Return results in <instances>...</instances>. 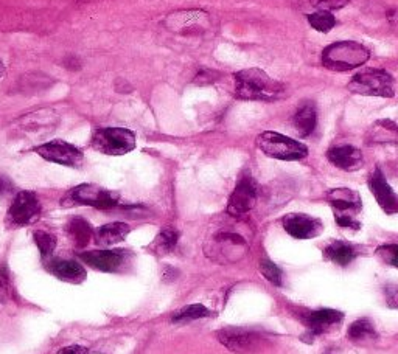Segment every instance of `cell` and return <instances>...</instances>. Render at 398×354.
I'll list each match as a JSON object with an SVG mask.
<instances>
[{"mask_svg": "<svg viewBox=\"0 0 398 354\" xmlns=\"http://www.w3.org/2000/svg\"><path fill=\"white\" fill-rule=\"evenodd\" d=\"M8 284V277H6L4 268H0V287H5Z\"/></svg>", "mask_w": 398, "mask_h": 354, "instance_id": "8d00e7d4", "label": "cell"}, {"mask_svg": "<svg viewBox=\"0 0 398 354\" xmlns=\"http://www.w3.org/2000/svg\"><path fill=\"white\" fill-rule=\"evenodd\" d=\"M368 190L377 199L381 210L387 215H398V196L392 187L389 185L386 176L380 168H375L373 173L368 176Z\"/></svg>", "mask_w": 398, "mask_h": 354, "instance_id": "7c38bea8", "label": "cell"}, {"mask_svg": "<svg viewBox=\"0 0 398 354\" xmlns=\"http://www.w3.org/2000/svg\"><path fill=\"white\" fill-rule=\"evenodd\" d=\"M235 95L245 101H277L285 95V86L262 69H245L235 73Z\"/></svg>", "mask_w": 398, "mask_h": 354, "instance_id": "6da1fadb", "label": "cell"}, {"mask_svg": "<svg viewBox=\"0 0 398 354\" xmlns=\"http://www.w3.org/2000/svg\"><path fill=\"white\" fill-rule=\"evenodd\" d=\"M377 255L389 266L398 269V244H386L377 250Z\"/></svg>", "mask_w": 398, "mask_h": 354, "instance_id": "4dcf8cb0", "label": "cell"}, {"mask_svg": "<svg viewBox=\"0 0 398 354\" xmlns=\"http://www.w3.org/2000/svg\"><path fill=\"white\" fill-rule=\"evenodd\" d=\"M119 195L113 193L106 188L94 183H83L72 188L63 199V205L73 206V205H87L95 206L98 210H110L119 205Z\"/></svg>", "mask_w": 398, "mask_h": 354, "instance_id": "52a82bcc", "label": "cell"}, {"mask_svg": "<svg viewBox=\"0 0 398 354\" xmlns=\"http://www.w3.org/2000/svg\"><path fill=\"white\" fill-rule=\"evenodd\" d=\"M49 270L63 282L68 283H83L86 278V270L83 266L73 260H53L49 263Z\"/></svg>", "mask_w": 398, "mask_h": 354, "instance_id": "d6986e66", "label": "cell"}, {"mask_svg": "<svg viewBox=\"0 0 398 354\" xmlns=\"http://www.w3.org/2000/svg\"><path fill=\"white\" fill-rule=\"evenodd\" d=\"M260 272L269 283H272L274 286H282L283 272L277 264H274L269 260H262L260 261Z\"/></svg>", "mask_w": 398, "mask_h": 354, "instance_id": "f1b7e54d", "label": "cell"}, {"mask_svg": "<svg viewBox=\"0 0 398 354\" xmlns=\"http://www.w3.org/2000/svg\"><path fill=\"white\" fill-rule=\"evenodd\" d=\"M257 146L268 157L283 162H296L308 156V148L304 143L274 131L262 132L257 137Z\"/></svg>", "mask_w": 398, "mask_h": 354, "instance_id": "5b68a950", "label": "cell"}, {"mask_svg": "<svg viewBox=\"0 0 398 354\" xmlns=\"http://www.w3.org/2000/svg\"><path fill=\"white\" fill-rule=\"evenodd\" d=\"M41 215L39 199L33 191H19L8 210V221L14 225H28Z\"/></svg>", "mask_w": 398, "mask_h": 354, "instance_id": "30bf717a", "label": "cell"}, {"mask_svg": "<svg viewBox=\"0 0 398 354\" xmlns=\"http://www.w3.org/2000/svg\"><path fill=\"white\" fill-rule=\"evenodd\" d=\"M257 195H259V190H257V183L252 179V176H241L237 187H235L233 193L229 197V202H227V213L233 218L246 215L254 209Z\"/></svg>", "mask_w": 398, "mask_h": 354, "instance_id": "9c48e42d", "label": "cell"}, {"mask_svg": "<svg viewBox=\"0 0 398 354\" xmlns=\"http://www.w3.org/2000/svg\"><path fill=\"white\" fill-rule=\"evenodd\" d=\"M64 65H65V69L73 70V72H77V70H79V69H81V63H79V59L73 58V56L65 58V59H64Z\"/></svg>", "mask_w": 398, "mask_h": 354, "instance_id": "e575fe53", "label": "cell"}, {"mask_svg": "<svg viewBox=\"0 0 398 354\" xmlns=\"http://www.w3.org/2000/svg\"><path fill=\"white\" fill-rule=\"evenodd\" d=\"M68 233L70 235V238L75 242L77 247H86L89 244L92 236H94V230L91 224L87 223L86 219L83 218H72L68 224Z\"/></svg>", "mask_w": 398, "mask_h": 354, "instance_id": "7402d4cb", "label": "cell"}, {"mask_svg": "<svg viewBox=\"0 0 398 354\" xmlns=\"http://www.w3.org/2000/svg\"><path fill=\"white\" fill-rule=\"evenodd\" d=\"M92 148L106 156H124L136 148L134 132L124 128H103L92 136Z\"/></svg>", "mask_w": 398, "mask_h": 354, "instance_id": "8992f818", "label": "cell"}, {"mask_svg": "<svg viewBox=\"0 0 398 354\" xmlns=\"http://www.w3.org/2000/svg\"><path fill=\"white\" fill-rule=\"evenodd\" d=\"M123 250H94V252L79 254L81 261L92 266L101 272L119 270L124 260Z\"/></svg>", "mask_w": 398, "mask_h": 354, "instance_id": "2e32d148", "label": "cell"}, {"mask_svg": "<svg viewBox=\"0 0 398 354\" xmlns=\"http://www.w3.org/2000/svg\"><path fill=\"white\" fill-rule=\"evenodd\" d=\"M342 319V313L336 311V309H318V311L308 313L304 319H302V322H304L307 327V334L304 337L307 343H312L316 336L326 333L331 327L341 323Z\"/></svg>", "mask_w": 398, "mask_h": 354, "instance_id": "5bb4252c", "label": "cell"}, {"mask_svg": "<svg viewBox=\"0 0 398 354\" xmlns=\"http://www.w3.org/2000/svg\"><path fill=\"white\" fill-rule=\"evenodd\" d=\"M46 79H51L47 75H42V73H28L27 77L20 79V91L24 92H36L42 91L44 87L50 86L51 83H46Z\"/></svg>", "mask_w": 398, "mask_h": 354, "instance_id": "83f0119b", "label": "cell"}, {"mask_svg": "<svg viewBox=\"0 0 398 354\" xmlns=\"http://www.w3.org/2000/svg\"><path fill=\"white\" fill-rule=\"evenodd\" d=\"M129 233V225L124 223H110L98 227L94 236L100 246H114L122 242Z\"/></svg>", "mask_w": 398, "mask_h": 354, "instance_id": "ffe728a7", "label": "cell"}, {"mask_svg": "<svg viewBox=\"0 0 398 354\" xmlns=\"http://www.w3.org/2000/svg\"><path fill=\"white\" fill-rule=\"evenodd\" d=\"M33 240L36 242V246H38L42 258H50L51 255H53L55 249H56V236L55 235H51L49 232H44V230H38V232L33 233Z\"/></svg>", "mask_w": 398, "mask_h": 354, "instance_id": "4316f807", "label": "cell"}, {"mask_svg": "<svg viewBox=\"0 0 398 354\" xmlns=\"http://www.w3.org/2000/svg\"><path fill=\"white\" fill-rule=\"evenodd\" d=\"M326 199L333 209L336 224L339 227L359 230L361 223L357 219V215L363 209V201L355 190L344 187L333 188L328 191Z\"/></svg>", "mask_w": 398, "mask_h": 354, "instance_id": "277c9868", "label": "cell"}, {"mask_svg": "<svg viewBox=\"0 0 398 354\" xmlns=\"http://www.w3.org/2000/svg\"><path fill=\"white\" fill-rule=\"evenodd\" d=\"M385 297H386L389 308L398 309V286L387 284L385 287Z\"/></svg>", "mask_w": 398, "mask_h": 354, "instance_id": "836d02e7", "label": "cell"}, {"mask_svg": "<svg viewBox=\"0 0 398 354\" xmlns=\"http://www.w3.org/2000/svg\"><path fill=\"white\" fill-rule=\"evenodd\" d=\"M347 88L361 97L392 98L395 95L394 78L389 72L381 69H364L353 77Z\"/></svg>", "mask_w": 398, "mask_h": 354, "instance_id": "3957f363", "label": "cell"}, {"mask_svg": "<svg viewBox=\"0 0 398 354\" xmlns=\"http://www.w3.org/2000/svg\"><path fill=\"white\" fill-rule=\"evenodd\" d=\"M286 233L296 240H312L322 232V223L318 218H313L305 213H290L282 219Z\"/></svg>", "mask_w": 398, "mask_h": 354, "instance_id": "4fadbf2b", "label": "cell"}, {"mask_svg": "<svg viewBox=\"0 0 398 354\" xmlns=\"http://www.w3.org/2000/svg\"><path fill=\"white\" fill-rule=\"evenodd\" d=\"M5 73H6V69H5V64L2 59H0V78H4L5 77Z\"/></svg>", "mask_w": 398, "mask_h": 354, "instance_id": "74e56055", "label": "cell"}, {"mask_svg": "<svg viewBox=\"0 0 398 354\" xmlns=\"http://www.w3.org/2000/svg\"><path fill=\"white\" fill-rule=\"evenodd\" d=\"M327 159L331 165L342 171H357L364 164L363 152L352 145L331 146L327 151Z\"/></svg>", "mask_w": 398, "mask_h": 354, "instance_id": "9a60e30c", "label": "cell"}, {"mask_svg": "<svg viewBox=\"0 0 398 354\" xmlns=\"http://www.w3.org/2000/svg\"><path fill=\"white\" fill-rule=\"evenodd\" d=\"M327 260L335 263L338 266H349L357 258V249L349 242L344 241H333L323 250Z\"/></svg>", "mask_w": 398, "mask_h": 354, "instance_id": "44dd1931", "label": "cell"}, {"mask_svg": "<svg viewBox=\"0 0 398 354\" xmlns=\"http://www.w3.org/2000/svg\"><path fill=\"white\" fill-rule=\"evenodd\" d=\"M347 337L352 342L357 343L371 342L377 339V331H375V327L367 319H359L357 322H353L349 327Z\"/></svg>", "mask_w": 398, "mask_h": 354, "instance_id": "603a6c76", "label": "cell"}, {"mask_svg": "<svg viewBox=\"0 0 398 354\" xmlns=\"http://www.w3.org/2000/svg\"><path fill=\"white\" fill-rule=\"evenodd\" d=\"M218 341L223 343L227 350L237 354H250L259 350L262 343V336L255 331L243 329V328H224L221 329Z\"/></svg>", "mask_w": 398, "mask_h": 354, "instance_id": "8fae6325", "label": "cell"}, {"mask_svg": "<svg viewBox=\"0 0 398 354\" xmlns=\"http://www.w3.org/2000/svg\"><path fill=\"white\" fill-rule=\"evenodd\" d=\"M352 0H309L318 11H336L347 6Z\"/></svg>", "mask_w": 398, "mask_h": 354, "instance_id": "f546056e", "label": "cell"}, {"mask_svg": "<svg viewBox=\"0 0 398 354\" xmlns=\"http://www.w3.org/2000/svg\"><path fill=\"white\" fill-rule=\"evenodd\" d=\"M219 78V72L215 70H199L198 75L195 77L193 83L198 86H209Z\"/></svg>", "mask_w": 398, "mask_h": 354, "instance_id": "1f68e13d", "label": "cell"}, {"mask_svg": "<svg viewBox=\"0 0 398 354\" xmlns=\"http://www.w3.org/2000/svg\"><path fill=\"white\" fill-rule=\"evenodd\" d=\"M371 58V50L355 41L330 44L322 51V65L331 72H350L364 65Z\"/></svg>", "mask_w": 398, "mask_h": 354, "instance_id": "7a4b0ae2", "label": "cell"}, {"mask_svg": "<svg viewBox=\"0 0 398 354\" xmlns=\"http://www.w3.org/2000/svg\"><path fill=\"white\" fill-rule=\"evenodd\" d=\"M366 142L371 145H398V123L377 120L366 132Z\"/></svg>", "mask_w": 398, "mask_h": 354, "instance_id": "e0dca14e", "label": "cell"}, {"mask_svg": "<svg viewBox=\"0 0 398 354\" xmlns=\"http://www.w3.org/2000/svg\"><path fill=\"white\" fill-rule=\"evenodd\" d=\"M293 124L294 129H296L302 137L312 136L316 126H318V110H316L314 103H302L293 117Z\"/></svg>", "mask_w": 398, "mask_h": 354, "instance_id": "ac0fdd59", "label": "cell"}, {"mask_svg": "<svg viewBox=\"0 0 398 354\" xmlns=\"http://www.w3.org/2000/svg\"><path fill=\"white\" fill-rule=\"evenodd\" d=\"M34 152L44 160L64 166H79L84 160L83 151L64 140H51V142L36 146Z\"/></svg>", "mask_w": 398, "mask_h": 354, "instance_id": "ba28073f", "label": "cell"}, {"mask_svg": "<svg viewBox=\"0 0 398 354\" xmlns=\"http://www.w3.org/2000/svg\"><path fill=\"white\" fill-rule=\"evenodd\" d=\"M210 314V311L205 306L195 303V305H188L186 308H182L181 311L174 313L172 320L174 323H187V322H193V320H199V319H204V317H207Z\"/></svg>", "mask_w": 398, "mask_h": 354, "instance_id": "d4e9b609", "label": "cell"}, {"mask_svg": "<svg viewBox=\"0 0 398 354\" xmlns=\"http://www.w3.org/2000/svg\"><path fill=\"white\" fill-rule=\"evenodd\" d=\"M61 354H87V350L84 348V346L70 345V346H65V348H63Z\"/></svg>", "mask_w": 398, "mask_h": 354, "instance_id": "d590c367", "label": "cell"}, {"mask_svg": "<svg viewBox=\"0 0 398 354\" xmlns=\"http://www.w3.org/2000/svg\"><path fill=\"white\" fill-rule=\"evenodd\" d=\"M179 233L173 230V228H162L160 233L158 235V238L154 240V250L159 255H165L168 252H172L174 249L176 242H178Z\"/></svg>", "mask_w": 398, "mask_h": 354, "instance_id": "484cf974", "label": "cell"}, {"mask_svg": "<svg viewBox=\"0 0 398 354\" xmlns=\"http://www.w3.org/2000/svg\"><path fill=\"white\" fill-rule=\"evenodd\" d=\"M323 354H330V353H323Z\"/></svg>", "mask_w": 398, "mask_h": 354, "instance_id": "f35d334b", "label": "cell"}, {"mask_svg": "<svg viewBox=\"0 0 398 354\" xmlns=\"http://www.w3.org/2000/svg\"><path fill=\"white\" fill-rule=\"evenodd\" d=\"M307 20L309 27L314 28L316 32L319 33H328L338 24V20L331 11H314L312 14H308Z\"/></svg>", "mask_w": 398, "mask_h": 354, "instance_id": "cb8c5ba5", "label": "cell"}, {"mask_svg": "<svg viewBox=\"0 0 398 354\" xmlns=\"http://www.w3.org/2000/svg\"><path fill=\"white\" fill-rule=\"evenodd\" d=\"M16 187H14L13 181L10 179L8 176L5 174H0V199H5V197H11V196H16Z\"/></svg>", "mask_w": 398, "mask_h": 354, "instance_id": "d6a6232c", "label": "cell"}]
</instances>
